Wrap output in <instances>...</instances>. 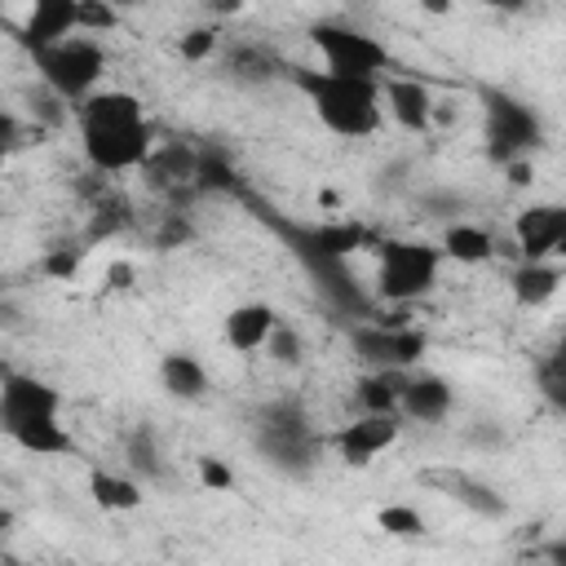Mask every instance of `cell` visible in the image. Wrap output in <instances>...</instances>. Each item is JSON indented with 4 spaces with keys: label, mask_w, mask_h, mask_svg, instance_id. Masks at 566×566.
Segmentation results:
<instances>
[{
    "label": "cell",
    "mask_w": 566,
    "mask_h": 566,
    "mask_svg": "<svg viewBox=\"0 0 566 566\" xmlns=\"http://www.w3.org/2000/svg\"><path fill=\"white\" fill-rule=\"evenodd\" d=\"M84 155L97 172H128L142 168L150 155V124L142 115V102L128 88L93 93L75 106Z\"/></svg>",
    "instance_id": "1"
},
{
    "label": "cell",
    "mask_w": 566,
    "mask_h": 566,
    "mask_svg": "<svg viewBox=\"0 0 566 566\" xmlns=\"http://www.w3.org/2000/svg\"><path fill=\"white\" fill-rule=\"evenodd\" d=\"M292 80L310 97L314 115L336 137H371L380 128V84L376 80H340L327 71H296Z\"/></svg>",
    "instance_id": "2"
},
{
    "label": "cell",
    "mask_w": 566,
    "mask_h": 566,
    "mask_svg": "<svg viewBox=\"0 0 566 566\" xmlns=\"http://www.w3.org/2000/svg\"><path fill=\"white\" fill-rule=\"evenodd\" d=\"M256 451L274 464V469H283V473H292V478H305L310 469H314V460H318V451H323V433L310 424V416H305V407L296 402V398H274V402H265L261 411H256Z\"/></svg>",
    "instance_id": "3"
},
{
    "label": "cell",
    "mask_w": 566,
    "mask_h": 566,
    "mask_svg": "<svg viewBox=\"0 0 566 566\" xmlns=\"http://www.w3.org/2000/svg\"><path fill=\"white\" fill-rule=\"evenodd\" d=\"M31 57H35V71L49 84V93L62 97V102H75V106L84 97H93V88H97V80L106 71V53L88 35H71V40H62L53 49L31 53Z\"/></svg>",
    "instance_id": "4"
},
{
    "label": "cell",
    "mask_w": 566,
    "mask_h": 566,
    "mask_svg": "<svg viewBox=\"0 0 566 566\" xmlns=\"http://www.w3.org/2000/svg\"><path fill=\"white\" fill-rule=\"evenodd\" d=\"M442 252L420 239H385L376 256V292L380 301H416L438 283Z\"/></svg>",
    "instance_id": "5"
},
{
    "label": "cell",
    "mask_w": 566,
    "mask_h": 566,
    "mask_svg": "<svg viewBox=\"0 0 566 566\" xmlns=\"http://www.w3.org/2000/svg\"><path fill=\"white\" fill-rule=\"evenodd\" d=\"M310 40L314 49L323 53V71L327 75H340V80H376L385 66H389V49L349 27V22H314L310 27Z\"/></svg>",
    "instance_id": "6"
},
{
    "label": "cell",
    "mask_w": 566,
    "mask_h": 566,
    "mask_svg": "<svg viewBox=\"0 0 566 566\" xmlns=\"http://www.w3.org/2000/svg\"><path fill=\"white\" fill-rule=\"evenodd\" d=\"M482 106H486V150L495 164H513L544 142L539 115L526 102H517L513 93L482 88Z\"/></svg>",
    "instance_id": "7"
},
{
    "label": "cell",
    "mask_w": 566,
    "mask_h": 566,
    "mask_svg": "<svg viewBox=\"0 0 566 566\" xmlns=\"http://www.w3.org/2000/svg\"><path fill=\"white\" fill-rule=\"evenodd\" d=\"M349 345L371 371H407L424 354V332L402 323H354Z\"/></svg>",
    "instance_id": "8"
},
{
    "label": "cell",
    "mask_w": 566,
    "mask_h": 566,
    "mask_svg": "<svg viewBox=\"0 0 566 566\" xmlns=\"http://www.w3.org/2000/svg\"><path fill=\"white\" fill-rule=\"evenodd\" d=\"M283 239H287V248L296 252V261L301 256H336V261H345L349 252H358L363 243H367V230L363 226H354V221H327V226H292V221H279L274 212H261Z\"/></svg>",
    "instance_id": "9"
},
{
    "label": "cell",
    "mask_w": 566,
    "mask_h": 566,
    "mask_svg": "<svg viewBox=\"0 0 566 566\" xmlns=\"http://www.w3.org/2000/svg\"><path fill=\"white\" fill-rule=\"evenodd\" d=\"M57 411H62V398L53 385H44L35 376H4L0 380V429L4 433H13L27 420L57 416Z\"/></svg>",
    "instance_id": "10"
},
{
    "label": "cell",
    "mask_w": 566,
    "mask_h": 566,
    "mask_svg": "<svg viewBox=\"0 0 566 566\" xmlns=\"http://www.w3.org/2000/svg\"><path fill=\"white\" fill-rule=\"evenodd\" d=\"M513 239L526 261H548L566 243V208L562 203H531L513 221Z\"/></svg>",
    "instance_id": "11"
},
{
    "label": "cell",
    "mask_w": 566,
    "mask_h": 566,
    "mask_svg": "<svg viewBox=\"0 0 566 566\" xmlns=\"http://www.w3.org/2000/svg\"><path fill=\"white\" fill-rule=\"evenodd\" d=\"M398 433H402L398 416H358V420H349L332 442H336V451H340L345 464L363 469V464H371L380 451H389V447L398 442Z\"/></svg>",
    "instance_id": "12"
},
{
    "label": "cell",
    "mask_w": 566,
    "mask_h": 566,
    "mask_svg": "<svg viewBox=\"0 0 566 566\" xmlns=\"http://www.w3.org/2000/svg\"><path fill=\"white\" fill-rule=\"evenodd\" d=\"M75 31H80V27H75V0H40V4L27 13L18 40H22L31 53H40V49H53V44L71 40Z\"/></svg>",
    "instance_id": "13"
},
{
    "label": "cell",
    "mask_w": 566,
    "mask_h": 566,
    "mask_svg": "<svg viewBox=\"0 0 566 566\" xmlns=\"http://www.w3.org/2000/svg\"><path fill=\"white\" fill-rule=\"evenodd\" d=\"M424 482L438 486L442 495H451L455 504L473 509L478 517H500V513H504V495H500L491 482H482V478H473V473H464V469H429Z\"/></svg>",
    "instance_id": "14"
},
{
    "label": "cell",
    "mask_w": 566,
    "mask_h": 566,
    "mask_svg": "<svg viewBox=\"0 0 566 566\" xmlns=\"http://www.w3.org/2000/svg\"><path fill=\"white\" fill-rule=\"evenodd\" d=\"M451 402H455L451 385H447L442 376L424 371V376H407V385H402V398H398V411H402L407 420H420V424H438V420L451 411Z\"/></svg>",
    "instance_id": "15"
},
{
    "label": "cell",
    "mask_w": 566,
    "mask_h": 566,
    "mask_svg": "<svg viewBox=\"0 0 566 566\" xmlns=\"http://www.w3.org/2000/svg\"><path fill=\"white\" fill-rule=\"evenodd\" d=\"M274 323H279V314H274L265 301H243V305H234V310L226 314L221 332H226V345H230L234 354H252V349L265 345V336H270Z\"/></svg>",
    "instance_id": "16"
},
{
    "label": "cell",
    "mask_w": 566,
    "mask_h": 566,
    "mask_svg": "<svg viewBox=\"0 0 566 566\" xmlns=\"http://www.w3.org/2000/svg\"><path fill=\"white\" fill-rule=\"evenodd\" d=\"M385 102H389V115L407 133H424L429 119H433V93L420 80H389L385 84Z\"/></svg>",
    "instance_id": "17"
},
{
    "label": "cell",
    "mask_w": 566,
    "mask_h": 566,
    "mask_svg": "<svg viewBox=\"0 0 566 566\" xmlns=\"http://www.w3.org/2000/svg\"><path fill=\"white\" fill-rule=\"evenodd\" d=\"M142 172H146V181L155 190H177V186L195 181V150L181 146V142H168V146H159V150L146 155Z\"/></svg>",
    "instance_id": "18"
},
{
    "label": "cell",
    "mask_w": 566,
    "mask_h": 566,
    "mask_svg": "<svg viewBox=\"0 0 566 566\" xmlns=\"http://www.w3.org/2000/svg\"><path fill=\"white\" fill-rule=\"evenodd\" d=\"M159 385H164V394L190 402V398H203L208 394V371H203V363L195 354L172 349V354L159 358Z\"/></svg>",
    "instance_id": "19"
},
{
    "label": "cell",
    "mask_w": 566,
    "mask_h": 566,
    "mask_svg": "<svg viewBox=\"0 0 566 566\" xmlns=\"http://www.w3.org/2000/svg\"><path fill=\"white\" fill-rule=\"evenodd\" d=\"M88 495L97 509L106 513H133L142 509V482L128 473H111V469H93L88 473Z\"/></svg>",
    "instance_id": "20"
},
{
    "label": "cell",
    "mask_w": 566,
    "mask_h": 566,
    "mask_svg": "<svg viewBox=\"0 0 566 566\" xmlns=\"http://www.w3.org/2000/svg\"><path fill=\"white\" fill-rule=\"evenodd\" d=\"M402 385H407V371H367L354 385V398H358L363 416H398Z\"/></svg>",
    "instance_id": "21"
},
{
    "label": "cell",
    "mask_w": 566,
    "mask_h": 566,
    "mask_svg": "<svg viewBox=\"0 0 566 566\" xmlns=\"http://www.w3.org/2000/svg\"><path fill=\"white\" fill-rule=\"evenodd\" d=\"M509 287H513L517 305H531V310H535V305H544V301L557 296V287H562V270L548 265V261H522V265L513 270Z\"/></svg>",
    "instance_id": "22"
},
{
    "label": "cell",
    "mask_w": 566,
    "mask_h": 566,
    "mask_svg": "<svg viewBox=\"0 0 566 566\" xmlns=\"http://www.w3.org/2000/svg\"><path fill=\"white\" fill-rule=\"evenodd\" d=\"M9 438H13L22 451H31V455H66V451H75V442H71V433L62 429L57 416L27 420V424H18Z\"/></svg>",
    "instance_id": "23"
},
{
    "label": "cell",
    "mask_w": 566,
    "mask_h": 566,
    "mask_svg": "<svg viewBox=\"0 0 566 566\" xmlns=\"http://www.w3.org/2000/svg\"><path fill=\"white\" fill-rule=\"evenodd\" d=\"M438 252H447V256H451V261H460V265H482V261H491L495 239H491L482 226L451 221V226H447V234H442V248H438Z\"/></svg>",
    "instance_id": "24"
},
{
    "label": "cell",
    "mask_w": 566,
    "mask_h": 566,
    "mask_svg": "<svg viewBox=\"0 0 566 566\" xmlns=\"http://www.w3.org/2000/svg\"><path fill=\"white\" fill-rule=\"evenodd\" d=\"M124 460H128V469L142 473L146 482L164 478V451H159V438H155L150 424H137V429L124 438Z\"/></svg>",
    "instance_id": "25"
},
{
    "label": "cell",
    "mask_w": 566,
    "mask_h": 566,
    "mask_svg": "<svg viewBox=\"0 0 566 566\" xmlns=\"http://www.w3.org/2000/svg\"><path fill=\"white\" fill-rule=\"evenodd\" d=\"M261 349H265L274 363H283V367H296V363L305 358V340H301V332H296L292 323H283V318L270 327V336H265Z\"/></svg>",
    "instance_id": "26"
},
{
    "label": "cell",
    "mask_w": 566,
    "mask_h": 566,
    "mask_svg": "<svg viewBox=\"0 0 566 566\" xmlns=\"http://www.w3.org/2000/svg\"><path fill=\"white\" fill-rule=\"evenodd\" d=\"M75 27L88 31V40H93L102 31H115L119 13H115V4H102V0H75Z\"/></svg>",
    "instance_id": "27"
},
{
    "label": "cell",
    "mask_w": 566,
    "mask_h": 566,
    "mask_svg": "<svg viewBox=\"0 0 566 566\" xmlns=\"http://www.w3.org/2000/svg\"><path fill=\"white\" fill-rule=\"evenodd\" d=\"M376 522H380L385 535H402V539L424 535V517H420L416 509H407V504H389V509H380Z\"/></svg>",
    "instance_id": "28"
},
{
    "label": "cell",
    "mask_w": 566,
    "mask_h": 566,
    "mask_svg": "<svg viewBox=\"0 0 566 566\" xmlns=\"http://www.w3.org/2000/svg\"><path fill=\"white\" fill-rule=\"evenodd\" d=\"M195 181L199 186H217V190H234L239 186L221 155H195Z\"/></svg>",
    "instance_id": "29"
},
{
    "label": "cell",
    "mask_w": 566,
    "mask_h": 566,
    "mask_svg": "<svg viewBox=\"0 0 566 566\" xmlns=\"http://www.w3.org/2000/svg\"><path fill=\"white\" fill-rule=\"evenodd\" d=\"M230 71H234L239 80H270V75H274V62H270L265 53L239 44V49L230 53Z\"/></svg>",
    "instance_id": "30"
},
{
    "label": "cell",
    "mask_w": 566,
    "mask_h": 566,
    "mask_svg": "<svg viewBox=\"0 0 566 566\" xmlns=\"http://www.w3.org/2000/svg\"><path fill=\"white\" fill-rule=\"evenodd\" d=\"M177 53H181L186 62L212 57V53H217V31H212V27H190V31L177 40Z\"/></svg>",
    "instance_id": "31"
},
{
    "label": "cell",
    "mask_w": 566,
    "mask_h": 566,
    "mask_svg": "<svg viewBox=\"0 0 566 566\" xmlns=\"http://www.w3.org/2000/svg\"><path fill=\"white\" fill-rule=\"evenodd\" d=\"M195 473H199V482H203L208 491H230V486H234V473H230V464H226L221 455H199V460H195Z\"/></svg>",
    "instance_id": "32"
},
{
    "label": "cell",
    "mask_w": 566,
    "mask_h": 566,
    "mask_svg": "<svg viewBox=\"0 0 566 566\" xmlns=\"http://www.w3.org/2000/svg\"><path fill=\"white\" fill-rule=\"evenodd\" d=\"M40 270H44L49 279H75V270H80V252H71V248H49L44 261H40Z\"/></svg>",
    "instance_id": "33"
},
{
    "label": "cell",
    "mask_w": 566,
    "mask_h": 566,
    "mask_svg": "<svg viewBox=\"0 0 566 566\" xmlns=\"http://www.w3.org/2000/svg\"><path fill=\"white\" fill-rule=\"evenodd\" d=\"M539 385H544V394H548V402H566V371H562V358L553 354L548 363H539Z\"/></svg>",
    "instance_id": "34"
},
{
    "label": "cell",
    "mask_w": 566,
    "mask_h": 566,
    "mask_svg": "<svg viewBox=\"0 0 566 566\" xmlns=\"http://www.w3.org/2000/svg\"><path fill=\"white\" fill-rule=\"evenodd\" d=\"M18 142H22V124H18V115H9L0 106V150L9 155V146H18Z\"/></svg>",
    "instance_id": "35"
},
{
    "label": "cell",
    "mask_w": 566,
    "mask_h": 566,
    "mask_svg": "<svg viewBox=\"0 0 566 566\" xmlns=\"http://www.w3.org/2000/svg\"><path fill=\"white\" fill-rule=\"evenodd\" d=\"M181 239H190V226H186L181 217H168L164 230H159V248H172V243H181Z\"/></svg>",
    "instance_id": "36"
},
{
    "label": "cell",
    "mask_w": 566,
    "mask_h": 566,
    "mask_svg": "<svg viewBox=\"0 0 566 566\" xmlns=\"http://www.w3.org/2000/svg\"><path fill=\"white\" fill-rule=\"evenodd\" d=\"M133 283V265L128 261H115L111 270H106V287H115V292H124Z\"/></svg>",
    "instance_id": "37"
},
{
    "label": "cell",
    "mask_w": 566,
    "mask_h": 566,
    "mask_svg": "<svg viewBox=\"0 0 566 566\" xmlns=\"http://www.w3.org/2000/svg\"><path fill=\"white\" fill-rule=\"evenodd\" d=\"M504 168H509V181H513V186H531V181H535V168H531L526 159H513V164H504Z\"/></svg>",
    "instance_id": "38"
},
{
    "label": "cell",
    "mask_w": 566,
    "mask_h": 566,
    "mask_svg": "<svg viewBox=\"0 0 566 566\" xmlns=\"http://www.w3.org/2000/svg\"><path fill=\"white\" fill-rule=\"evenodd\" d=\"M0 327H18V310L9 301H0Z\"/></svg>",
    "instance_id": "39"
},
{
    "label": "cell",
    "mask_w": 566,
    "mask_h": 566,
    "mask_svg": "<svg viewBox=\"0 0 566 566\" xmlns=\"http://www.w3.org/2000/svg\"><path fill=\"white\" fill-rule=\"evenodd\" d=\"M0 168H4V150H0Z\"/></svg>",
    "instance_id": "40"
},
{
    "label": "cell",
    "mask_w": 566,
    "mask_h": 566,
    "mask_svg": "<svg viewBox=\"0 0 566 566\" xmlns=\"http://www.w3.org/2000/svg\"><path fill=\"white\" fill-rule=\"evenodd\" d=\"M18 566H27V562H18Z\"/></svg>",
    "instance_id": "41"
}]
</instances>
